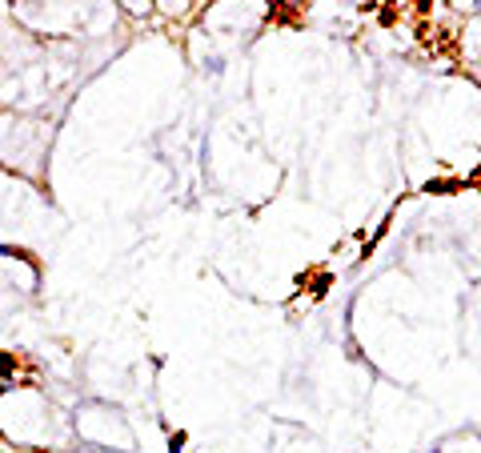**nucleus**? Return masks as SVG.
Listing matches in <instances>:
<instances>
[{"mask_svg": "<svg viewBox=\"0 0 481 453\" xmlns=\"http://www.w3.org/2000/svg\"><path fill=\"white\" fill-rule=\"evenodd\" d=\"M120 8H128L133 16H145V13H153V0H120Z\"/></svg>", "mask_w": 481, "mask_h": 453, "instance_id": "nucleus-1", "label": "nucleus"}, {"mask_svg": "<svg viewBox=\"0 0 481 453\" xmlns=\"http://www.w3.org/2000/svg\"><path fill=\"white\" fill-rule=\"evenodd\" d=\"M220 73H225V57H209V60H205V77L217 80Z\"/></svg>", "mask_w": 481, "mask_h": 453, "instance_id": "nucleus-2", "label": "nucleus"}, {"mask_svg": "<svg viewBox=\"0 0 481 453\" xmlns=\"http://www.w3.org/2000/svg\"><path fill=\"white\" fill-rule=\"evenodd\" d=\"M0 257H25V253H20V249H13V245H5V241H0Z\"/></svg>", "mask_w": 481, "mask_h": 453, "instance_id": "nucleus-3", "label": "nucleus"}, {"mask_svg": "<svg viewBox=\"0 0 481 453\" xmlns=\"http://www.w3.org/2000/svg\"><path fill=\"white\" fill-rule=\"evenodd\" d=\"M414 5H421V0H414Z\"/></svg>", "mask_w": 481, "mask_h": 453, "instance_id": "nucleus-4", "label": "nucleus"}]
</instances>
